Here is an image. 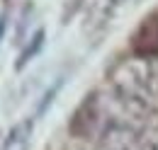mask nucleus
I'll return each mask as SVG.
<instances>
[{
    "instance_id": "1",
    "label": "nucleus",
    "mask_w": 158,
    "mask_h": 150,
    "mask_svg": "<svg viewBox=\"0 0 158 150\" xmlns=\"http://www.w3.org/2000/svg\"><path fill=\"white\" fill-rule=\"evenodd\" d=\"M105 150H151L134 131L124 126H110L105 131Z\"/></svg>"
},
{
    "instance_id": "2",
    "label": "nucleus",
    "mask_w": 158,
    "mask_h": 150,
    "mask_svg": "<svg viewBox=\"0 0 158 150\" xmlns=\"http://www.w3.org/2000/svg\"><path fill=\"white\" fill-rule=\"evenodd\" d=\"M32 131H34V121H32V119L17 121V124L7 131L0 150H27L29 148V140H32Z\"/></svg>"
},
{
    "instance_id": "3",
    "label": "nucleus",
    "mask_w": 158,
    "mask_h": 150,
    "mask_svg": "<svg viewBox=\"0 0 158 150\" xmlns=\"http://www.w3.org/2000/svg\"><path fill=\"white\" fill-rule=\"evenodd\" d=\"M44 37H46V34H44V29H37V32H34V37L29 39V44H24V49H22L20 56H17V63H15V68H17V70H22V68H24V65H27V63H29V61L41 51V46H44Z\"/></svg>"
},
{
    "instance_id": "4",
    "label": "nucleus",
    "mask_w": 158,
    "mask_h": 150,
    "mask_svg": "<svg viewBox=\"0 0 158 150\" xmlns=\"http://www.w3.org/2000/svg\"><path fill=\"white\" fill-rule=\"evenodd\" d=\"M5 19H7V15H5V7L0 5V37H2V32H5Z\"/></svg>"
}]
</instances>
